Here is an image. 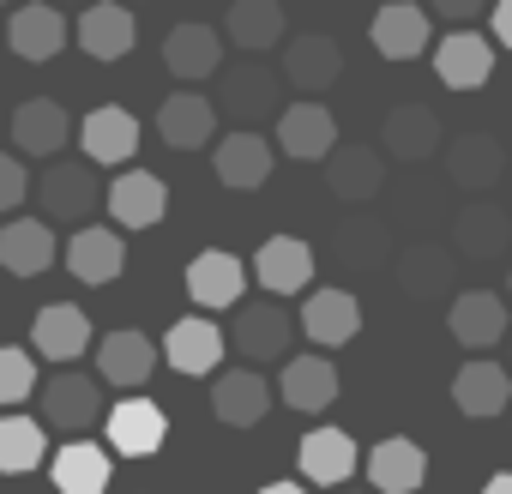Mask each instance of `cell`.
Listing matches in <instances>:
<instances>
[{
  "label": "cell",
  "mask_w": 512,
  "mask_h": 494,
  "mask_svg": "<svg viewBox=\"0 0 512 494\" xmlns=\"http://www.w3.org/2000/svg\"><path fill=\"white\" fill-rule=\"evenodd\" d=\"M488 7H494V0H428V13L452 19V31H458V25H470V19H482Z\"/></svg>",
  "instance_id": "7bdbcfd3"
},
{
  "label": "cell",
  "mask_w": 512,
  "mask_h": 494,
  "mask_svg": "<svg viewBox=\"0 0 512 494\" xmlns=\"http://www.w3.org/2000/svg\"><path fill=\"white\" fill-rule=\"evenodd\" d=\"M446 332H452L464 350H494V344L506 338V296H494V290H464V296H452Z\"/></svg>",
  "instance_id": "2e32d148"
},
{
  "label": "cell",
  "mask_w": 512,
  "mask_h": 494,
  "mask_svg": "<svg viewBox=\"0 0 512 494\" xmlns=\"http://www.w3.org/2000/svg\"><path fill=\"white\" fill-rule=\"evenodd\" d=\"M380 151L398 157V163H428V157L440 151V115H434L422 97L392 103L386 121H380Z\"/></svg>",
  "instance_id": "5b68a950"
},
{
  "label": "cell",
  "mask_w": 512,
  "mask_h": 494,
  "mask_svg": "<svg viewBox=\"0 0 512 494\" xmlns=\"http://www.w3.org/2000/svg\"><path fill=\"white\" fill-rule=\"evenodd\" d=\"M223 332L205 320V314H193V320H175L169 326V338H163V362L175 368V374H193V380H205L217 362H223Z\"/></svg>",
  "instance_id": "83f0119b"
},
{
  "label": "cell",
  "mask_w": 512,
  "mask_h": 494,
  "mask_svg": "<svg viewBox=\"0 0 512 494\" xmlns=\"http://www.w3.org/2000/svg\"><path fill=\"white\" fill-rule=\"evenodd\" d=\"M296 326H302V338H308V344L338 350V344H350V338L362 332V302H356L350 290H320V296H308V302H302Z\"/></svg>",
  "instance_id": "9a60e30c"
},
{
  "label": "cell",
  "mask_w": 512,
  "mask_h": 494,
  "mask_svg": "<svg viewBox=\"0 0 512 494\" xmlns=\"http://www.w3.org/2000/svg\"><path fill=\"white\" fill-rule=\"evenodd\" d=\"M103 205H109V217H115L121 229H151V223H163V211H169V187H163L151 169H121V175L109 181Z\"/></svg>",
  "instance_id": "7c38bea8"
},
{
  "label": "cell",
  "mask_w": 512,
  "mask_h": 494,
  "mask_svg": "<svg viewBox=\"0 0 512 494\" xmlns=\"http://www.w3.org/2000/svg\"><path fill=\"white\" fill-rule=\"evenodd\" d=\"M284 85H296V91H326V85H338V73H344V49L332 43V37H320V31H302V37H290L284 43Z\"/></svg>",
  "instance_id": "4fadbf2b"
},
{
  "label": "cell",
  "mask_w": 512,
  "mask_h": 494,
  "mask_svg": "<svg viewBox=\"0 0 512 494\" xmlns=\"http://www.w3.org/2000/svg\"><path fill=\"white\" fill-rule=\"evenodd\" d=\"M356 464H362V452H356V440H350L344 428H314V434H302V446H296V470H302V482H320V488L350 482Z\"/></svg>",
  "instance_id": "ac0fdd59"
},
{
  "label": "cell",
  "mask_w": 512,
  "mask_h": 494,
  "mask_svg": "<svg viewBox=\"0 0 512 494\" xmlns=\"http://www.w3.org/2000/svg\"><path fill=\"white\" fill-rule=\"evenodd\" d=\"M67 19H61V7H13V19H7V43H13V55L19 61H31V67H43V61H55L61 49H67Z\"/></svg>",
  "instance_id": "484cf974"
},
{
  "label": "cell",
  "mask_w": 512,
  "mask_h": 494,
  "mask_svg": "<svg viewBox=\"0 0 512 494\" xmlns=\"http://www.w3.org/2000/svg\"><path fill=\"white\" fill-rule=\"evenodd\" d=\"M25 193H31V175H25V163H19L13 151H0V217H13V211L25 205Z\"/></svg>",
  "instance_id": "b9f144b4"
},
{
  "label": "cell",
  "mask_w": 512,
  "mask_h": 494,
  "mask_svg": "<svg viewBox=\"0 0 512 494\" xmlns=\"http://www.w3.org/2000/svg\"><path fill=\"white\" fill-rule=\"evenodd\" d=\"M482 494H512V470H494V476H488V488H482Z\"/></svg>",
  "instance_id": "f6af8a7d"
},
{
  "label": "cell",
  "mask_w": 512,
  "mask_h": 494,
  "mask_svg": "<svg viewBox=\"0 0 512 494\" xmlns=\"http://www.w3.org/2000/svg\"><path fill=\"white\" fill-rule=\"evenodd\" d=\"M452 404H458L464 416L488 422V416H500V410L512 404V374H506L500 362L476 356V362H464V368L452 374Z\"/></svg>",
  "instance_id": "f1b7e54d"
},
{
  "label": "cell",
  "mask_w": 512,
  "mask_h": 494,
  "mask_svg": "<svg viewBox=\"0 0 512 494\" xmlns=\"http://www.w3.org/2000/svg\"><path fill=\"white\" fill-rule=\"evenodd\" d=\"M67 7H73V0H67Z\"/></svg>",
  "instance_id": "681fc988"
},
{
  "label": "cell",
  "mask_w": 512,
  "mask_h": 494,
  "mask_svg": "<svg viewBox=\"0 0 512 494\" xmlns=\"http://www.w3.org/2000/svg\"><path fill=\"white\" fill-rule=\"evenodd\" d=\"M380 181H386V151H368V145H338V151L326 157V187H332L338 199H350V205L374 199V193H380Z\"/></svg>",
  "instance_id": "d590c367"
},
{
  "label": "cell",
  "mask_w": 512,
  "mask_h": 494,
  "mask_svg": "<svg viewBox=\"0 0 512 494\" xmlns=\"http://www.w3.org/2000/svg\"><path fill=\"white\" fill-rule=\"evenodd\" d=\"M103 434H109V446H115L121 458H151V452L163 446V434H169V416H163L151 398H121V404L103 416Z\"/></svg>",
  "instance_id": "e0dca14e"
},
{
  "label": "cell",
  "mask_w": 512,
  "mask_h": 494,
  "mask_svg": "<svg viewBox=\"0 0 512 494\" xmlns=\"http://www.w3.org/2000/svg\"><path fill=\"white\" fill-rule=\"evenodd\" d=\"M31 344H37V356H43V362L73 368V362L97 344V332H91V320H85V308H79V302H49V308L37 314V326H31Z\"/></svg>",
  "instance_id": "52a82bcc"
},
{
  "label": "cell",
  "mask_w": 512,
  "mask_h": 494,
  "mask_svg": "<svg viewBox=\"0 0 512 494\" xmlns=\"http://www.w3.org/2000/svg\"><path fill=\"white\" fill-rule=\"evenodd\" d=\"M506 296H512V272H506Z\"/></svg>",
  "instance_id": "7dc6e473"
},
{
  "label": "cell",
  "mask_w": 512,
  "mask_h": 494,
  "mask_svg": "<svg viewBox=\"0 0 512 494\" xmlns=\"http://www.w3.org/2000/svg\"><path fill=\"white\" fill-rule=\"evenodd\" d=\"M284 97V73H272L266 61H235L229 73H223V109L235 115V121H260V115H272V103Z\"/></svg>",
  "instance_id": "603a6c76"
},
{
  "label": "cell",
  "mask_w": 512,
  "mask_h": 494,
  "mask_svg": "<svg viewBox=\"0 0 512 494\" xmlns=\"http://www.w3.org/2000/svg\"><path fill=\"white\" fill-rule=\"evenodd\" d=\"M229 43L247 49V55H260V49H278L284 43V7L278 0H235L229 19H223Z\"/></svg>",
  "instance_id": "74e56055"
},
{
  "label": "cell",
  "mask_w": 512,
  "mask_h": 494,
  "mask_svg": "<svg viewBox=\"0 0 512 494\" xmlns=\"http://www.w3.org/2000/svg\"><path fill=\"white\" fill-rule=\"evenodd\" d=\"M187 296L211 314V308H241L247 296V266L235 254H223V247H211V254H199L187 266Z\"/></svg>",
  "instance_id": "d4e9b609"
},
{
  "label": "cell",
  "mask_w": 512,
  "mask_h": 494,
  "mask_svg": "<svg viewBox=\"0 0 512 494\" xmlns=\"http://www.w3.org/2000/svg\"><path fill=\"white\" fill-rule=\"evenodd\" d=\"M211 133H217V103L211 97L175 91V97L157 103V139L169 151H199V145H211Z\"/></svg>",
  "instance_id": "5bb4252c"
},
{
  "label": "cell",
  "mask_w": 512,
  "mask_h": 494,
  "mask_svg": "<svg viewBox=\"0 0 512 494\" xmlns=\"http://www.w3.org/2000/svg\"><path fill=\"white\" fill-rule=\"evenodd\" d=\"M55 260H61V241L49 217H7V229H0V272L43 278Z\"/></svg>",
  "instance_id": "8992f818"
},
{
  "label": "cell",
  "mask_w": 512,
  "mask_h": 494,
  "mask_svg": "<svg viewBox=\"0 0 512 494\" xmlns=\"http://www.w3.org/2000/svg\"><path fill=\"white\" fill-rule=\"evenodd\" d=\"M368 37L386 61H416V55H428V13L410 7V0H386L368 25Z\"/></svg>",
  "instance_id": "1f68e13d"
},
{
  "label": "cell",
  "mask_w": 512,
  "mask_h": 494,
  "mask_svg": "<svg viewBox=\"0 0 512 494\" xmlns=\"http://www.w3.org/2000/svg\"><path fill=\"white\" fill-rule=\"evenodd\" d=\"M458 284V247H404V260H398V290L416 296V302H434V296H452Z\"/></svg>",
  "instance_id": "4dcf8cb0"
},
{
  "label": "cell",
  "mask_w": 512,
  "mask_h": 494,
  "mask_svg": "<svg viewBox=\"0 0 512 494\" xmlns=\"http://www.w3.org/2000/svg\"><path fill=\"white\" fill-rule=\"evenodd\" d=\"M73 133V115L55 103V97H31L13 109V151H31V157H55Z\"/></svg>",
  "instance_id": "836d02e7"
},
{
  "label": "cell",
  "mask_w": 512,
  "mask_h": 494,
  "mask_svg": "<svg viewBox=\"0 0 512 494\" xmlns=\"http://www.w3.org/2000/svg\"><path fill=\"white\" fill-rule=\"evenodd\" d=\"M452 247L458 260H494L500 247H512V211L494 199H470L452 223Z\"/></svg>",
  "instance_id": "44dd1931"
},
{
  "label": "cell",
  "mask_w": 512,
  "mask_h": 494,
  "mask_svg": "<svg viewBox=\"0 0 512 494\" xmlns=\"http://www.w3.org/2000/svg\"><path fill=\"white\" fill-rule=\"evenodd\" d=\"M488 25H494V43L512 49V0H494V7H488Z\"/></svg>",
  "instance_id": "ee69618b"
},
{
  "label": "cell",
  "mask_w": 512,
  "mask_h": 494,
  "mask_svg": "<svg viewBox=\"0 0 512 494\" xmlns=\"http://www.w3.org/2000/svg\"><path fill=\"white\" fill-rule=\"evenodd\" d=\"M211 410H217V422H229V428H253V422L272 410L266 374H260V368H235V374H223V380L211 386Z\"/></svg>",
  "instance_id": "e575fe53"
},
{
  "label": "cell",
  "mask_w": 512,
  "mask_h": 494,
  "mask_svg": "<svg viewBox=\"0 0 512 494\" xmlns=\"http://www.w3.org/2000/svg\"><path fill=\"white\" fill-rule=\"evenodd\" d=\"M211 169H217L223 187H241V193L266 187V181H272V139H260L253 127H235V133H223Z\"/></svg>",
  "instance_id": "ffe728a7"
},
{
  "label": "cell",
  "mask_w": 512,
  "mask_h": 494,
  "mask_svg": "<svg viewBox=\"0 0 512 494\" xmlns=\"http://www.w3.org/2000/svg\"><path fill=\"white\" fill-rule=\"evenodd\" d=\"M139 115L133 109H121V103H103V109H91L85 121H79V145H85V157L91 163H103V169H115V163H133V151H139Z\"/></svg>",
  "instance_id": "30bf717a"
},
{
  "label": "cell",
  "mask_w": 512,
  "mask_h": 494,
  "mask_svg": "<svg viewBox=\"0 0 512 494\" xmlns=\"http://www.w3.org/2000/svg\"><path fill=\"white\" fill-rule=\"evenodd\" d=\"M133 43H139V25H133V7H121V0H91L79 13V49L91 61H121L133 55Z\"/></svg>",
  "instance_id": "d6986e66"
},
{
  "label": "cell",
  "mask_w": 512,
  "mask_h": 494,
  "mask_svg": "<svg viewBox=\"0 0 512 494\" xmlns=\"http://www.w3.org/2000/svg\"><path fill=\"white\" fill-rule=\"evenodd\" d=\"M253 278L266 284V296H302L314 284V247L302 235H272L253 254Z\"/></svg>",
  "instance_id": "9c48e42d"
},
{
  "label": "cell",
  "mask_w": 512,
  "mask_h": 494,
  "mask_svg": "<svg viewBox=\"0 0 512 494\" xmlns=\"http://www.w3.org/2000/svg\"><path fill=\"white\" fill-rule=\"evenodd\" d=\"M37 356L19 350V344H0V410H19L31 392H37Z\"/></svg>",
  "instance_id": "60d3db41"
},
{
  "label": "cell",
  "mask_w": 512,
  "mask_h": 494,
  "mask_svg": "<svg viewBox=\"0 0 512 494\" xmlns=\"http://www.w3.org/2000/svg\"><path fill=\"white\" fill-rule=\"evenodd\" d=\"M278 392H284V404L290 410H302V416H320V410H332L338 404V368H332V356H290L284 362V374H278Z\"/></svg>",
  "instance_id": "7402d4cb"
},
{
  "label": "cell",
  "mask_w": 512,
  "mask_h": 494,
  "mask_svg": "<svg viewBox=\"0 0 512 494\" xmlns=\"http://www.w3.org/2000/svg\"><path fill=\"white\" fill-rule=\"evenodd\" d=\"M434 73H440V85H452V91L488 85V79H494V37L470 31V25L446 31V37L434 43Z\"/></svg>",
  "instance_id": "277c9868"
},
{
  "label": "cell",
  "mask_w": 512,
  "mask_h": 494,
  "mask_svg": "<svg viewBox=\"0 0 512 494\" xmlns=\"http://www.w3.org/2000/svg\"><path fill=\"white\" fill-rule=\"evenodd\" d=\"M163 67H169L181 85L211 79V73L223 67V43H217V31H211V25H175V31L163 37Z\"/></svg>",
  "instance_id": "d6a6232c"
},
{
  "label": "cell",
  "mask_w": 512,
  "mask_h": 494,
  "mask_svg": "<svg viewBox=\"0 0 512 494\" xmlns=\"http://www.w3.org/2000/svg\"><path fill=\"white\" fill-rule=\"evenodd\" d=\"M278 151L296 163H326L338 151V121L326 103H290L278 115Z\"/></svg>",
  "instance_id": "8fae6325"
},
{
  "label": "cell",
  "mask_w": 512,
  "mask_h": 494,
  "mask_svg": "<svg viewBox=\"0 0 512 494\" xmlns=\"http://www.w3.org/2000/svg\"><path fill=\"white\" fill-rule=\"evenodd\" d=\"M350 494H362V488H350Z\"/></svg>",
  "instance_id": "c3c4849f"
},
{
  "label": "cell",
  "mask_w": 512,
  "mask_h": 494,
  "mask_svg": "<svg viewBox=\"0 0 512 494\" xmlns=\"http://www.w3.org/2000/svg\"><path fill=\"white\" fill-rule=\"evenodd\" d=\"M440 157H446V175H452L464 193H488V187L506 175V151H500L494 133H458Z\"/></svg>",
  "instance_id": "4316f807"
},
{
  "label": "cell",
  "mask_w": 512,
  "mask_h": 494,
  "mask_svg": "<svg viewBox=\"0 0 512 494\" xmlns=\"http://www.w3.org/2000/svg\"><path fill=\"white\" fill-rule=\"evenodd\" d=\"M296 332H302V326L278 308V296L241 302V308H235V326H229V350H241L247 362H290Z\"/></svg>",
  "instance_id": "7a4b0ae2"
},
{
  "label": "cell",
  "mask_w": 512,
  "mask_h": 494,
  "mask_svg": "<svg viewBox=\"0 0 512 494\" xmlns=\"http://www.w3.org/2000/svg\"><path fill=\"white\" fill-rule=\"evenodd\" d=\"M91 350H97V380H103V386L139 392V386L157 374V344H151L145 332H133V326H121V332L97 338Z\"/></svg>",
  "instance_id": "ba28073f"
},
{
  "label": "cell",
  "mask_w": 512,
  "mask_h": 494,
  "mask_svg": "<svg viewBox=\"0 0 512 494\" xmlns=\"http://www.w3.org/2000/svg\"><path fill=\"white\" fill-rule=\"evenodd\" d=\"M368 482H374V494H416L428 482V452L410 434H392L368 452Z\"/></svg>",
  "instance_id": "f546056e"
},
{
  "label": "cell",
  "mask_w": 512,
  "mask_h": 494,
  "mask_svg": "<svg viewBox=\"0 0 512 494\" xmlns=\"http://www.w3.org/2000/svg\"><path fill=\"white\" fill-rule=\"evenodd\" d=\"M49 458V440H43V422L19 416V410H0V470L7 476H25Z\"/></svg>",
  "instance_id": "f35d334b"
},
{
  "label": "cell",
  "mask_w": 512,
  "mask_h": 494,
  "mask_svg": "<svg viewBox=\"0 0 512 494\" xmlns=\"http://www.w3.org/2000/svg\"><path fill=\"white\" fill-rule=\"evenodd\" d=\"M37 404H43V428H61V434H85V428H97L109 416L103 380L85 374V368H55L37 386Z\"/></svg>",
  "instance_id": "6da1fadb"
},
{
  "label": "cell",
  "mask_w": 512,
  "mask_h": 494,
  "mask_svg": "<svg viewBox=\"0 0 512 494\" xmlns=\"http://www.w3.org/2000/svg\"><path fill=\"white\" fill-rule=\"evenodd\" d=\"M332 247H338V260H344V266L368 272V266H380V260H386V229H380L374 217H350V223H338Z\"/></svg>",
  "instance_id": "ab89813d"
},
{
  "label": "cell",
  "mask_w": 512,
  "mask_h": 494,
  "mask_svg": "<svg viewBox=\"0 0 512 494\" xmlns=\"http://www.w3.org/2000/svg\"><path fill=\"white\" fill-rule=\"evenodd\" d=\"M103 181H97V169L91 163H49L43 169V181H37V205H43V217L49 223H85L97 205H103Z\"/></svg>",
  "instance_id": "3957f363"
},
{
  "label": "cell",
  "mask_w": 512,
  "mask_h": 494,
  "mask_svg": "<svg viewBox=\"0 0 512 494\" xmlns=\"http://www.w3.org/2000/svg\"><path fill=\"white\" fill-rule=\"evenodd\" d=\"M49 476H55V494H103L109 488V452L97 440H67L49 458Z\"/></svg>",
  "instance_id": "8d00e7d4"
},
{
  "label": "cell",
  "mask_w": 512,
  "mask_h": 494,
  "mask_svg": "<svg viewBox=\"0 0 512 494\" xmlns=\"http://www.w3.org/2000/svg\"><path fill=\"white\" fill-rule=\"evenodd\" d=\"M67 272L79 278V284H115L121 278V266H127V247H121V235L115 229H103V223H85V229H73V241H67Z\"/></svg>",
  "instance_id": "cb8c5ba5"
},
{
  "label": "cell",
  "mask_w": 512,
  "mask_h": 494,
  "mask_svg": "<svg viewBox=\"0 0 512 494\" xmlns=\"http://www.w3.org/2000/svg\"><path fill=\"white\" fill-rule=\"evenodd\" d=\"M260 494H308V488H302V482H266Z\"/></svg>",
  "instance_id": "bcb514c9"
}]
</instances>
